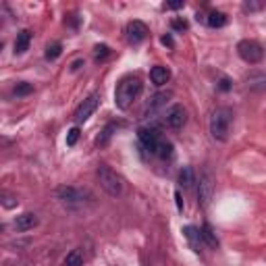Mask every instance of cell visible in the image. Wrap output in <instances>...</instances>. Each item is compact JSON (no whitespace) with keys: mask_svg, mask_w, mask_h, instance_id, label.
I'll list each match as a JSON object with an SVG mask.
<instances>
[{"mask_svg":"<svg viewBox=\"0 0 266 266\" xmlns=\"http://www.w3.org/2000/svg\"><path fill=\"white\" fill-rule=\"evenodd\" d=\"M173 27H175V29H185V27H187V23H185V21H175V23H173Z\"/></svg>","mask_w":266,"mask_h":266,"instance_id":"cell-27","label":"cell"},{"mask_svg":"<svg viewBox=\"0 0 266 266\" xmlns=\"http://www.w3.org/2000/svg\"><path fill=\"white\" fill-rule=\"evenodd\" d=\"M169 77H171V73H169V69H166V66H152L150 79H152L154 85H164L166 81H169Z\"/></svg>","mask_w":266,"mask_h":266,"instance_id":"cell-13","label":"cell"},{"mask_svg":"<svg viewBox=\"0 0 266 266\" xmlns=\"http://www.w3.org/2000/svg\"><path fill=\"white\" fill-rule=\"evenodd\" d=\"M237 52H239V56H241L246 62H250V64L260 62L262 56H264L262 46H260L258 42H254V40H241V42L237 44Z\"/></svg>","mask_w":266,"mask_h":266,"instance_id":"cell-4","label":"cell"},{"mask_svg":"<svg viewBox=\"0 0 266 266\" xmlns=\"http://www.w3.org/2000/svg\"><path fill=\"white\" fill-rule=\"evenodd\" d=\"M56 197L62 199V202H69V204H79V202H83L85 193H83L81 189H77V187L62 185V187L56 189Z\"/></svg>","mask_w":266,"mask_h":266,"instance_id":"cell-8","label":"cell"},{"mask_svg":"<svg viewBox=\"0 0 266 266\" xmlns=\"http://www.w3.org/2000/svg\"><path fill=\"white\" fill-rule=\"evenodd\" d=\"M81 64H83V60H75V62H73V71H77Z\"/></svg>","mask_w":266,"mask_h":266,"instance_id":"cell-32","label":"cell"},{"mask_svg":"<svg viewBox=\"0 0 266 266\" xmlns=\"http://www.w3.org/2000/svg\"><path fill=\"white\" fill-rule=\"evenodd\" d=\"M138 138H140L142 146H144L146 150H150V152H154V150H156V146H158V142H160V138H158V131H156V129H152V127H142V129L138 131Z\"/></svg>","mask_w":266,"mask_h":266,"instance_id":"cell-9","label":"cell"},{"mask_svg":"<svg viewBox=\"0 0 266 266\" xmlns=\"http://www.w3.org/2000/svg\"><path fill=\"white\" fill-rule=\"evenodd\" d=\"M231 123H233V113L229 108H216L210 115V133L212 138L218 142H227L229 131H231Z\"/></svg>","mask_w":266,"mask_h":266,"instance_id":"cell-3","label":"cell"},{"mask_svg":"<svg viewBox=\"0 0 266 266\" xmlns=\"http://www.w3.org/2000/svg\"><path fill=\"white\" fill-rule=\"evenodd\" d=\"M231 87V81L229 79H220V90H229Z\"/></svg>","mask_w":266,"mask_h":266,"instance_id":"cell-28","label":"cell"},{"mask_svg":"<svg viewBox=\"0 0 266 266\" xmlns=\"http://www.w3.org/2000/svg\"><path fill=\"white\" fill-rule=\"evenodd\" d=\"M96 173H98L100 185H102V189H104L108 195L119 197V195L125 191V179H123L117 171H113L108 164H100Z\"/></svg>","mask_w":266,"mask_h":266,"instance_id":"cell-2","label":"cell"},{"mask_svg":"<svg viewBox=\"0 0 266 266\" xmlns=\"http://www.w3.org/2000/svg\"><path fill=\"white\" fill-rule=\"evenodd\" d=\"M108 54V46H96V60L104 58Z\"/></svg>","mask_w":266,"mask_h":266,"instance_id":"cell-26","label":"cell"},{"mask_svg":"<svg viewBox=\"0 0 266 266\" xmlns=\"http://www.w3.org/2000/svg\"><path fill=\"white\" fill-rule=\"evenodd\" d=\"M31 92H33V85H31V83H25V81H23V83H17V85H15V94H17V96H27V94H31Z\"/></svg>","mask_w":266,"mask_h":266,"instance_id":"cell-23","label":"cell"},{"mask_svg":"<svg viewBox=\"0 0 266 266\" xmlns=\"http://www.w3.org/2000/svg\"><path fill=\"white\" fill-rule=\"evenodd\" d=\"M113 131H115V125H108V127L102 131V136L98 138V146H106V144H108V140L113 138Z\"/></svg>","mask_w":266,"mask_h":266,"instance_id":"cell-22","label":"cell"},{"mask_svg":"<svg viewBox=\"0 0 266 266\" xmlns=\"http://www.w3.org/2000/svg\"><path fill=\"white\" fill-rule=\"evenodd\" d=\"M140 94H142V81L138 77H125V79H121V83L117 85V92H115V104H117V108L127 110L138 100Z\"/></svg>","mask_w":266,"mask_h":266,"instance_id":"cell-1","label":"cell"},{"mask_svg":"<svg viewBox=\"0 0 266 266\" xmlns=\"http://www.w3.org/2000/svg\"><path fill=\"white\" fill-rule=\"evenodd\" d=\"M169 98H171V94H169V92H160V94L152 96V100L148 102L146 110H148V113H154V110H158L160 106H164V104H166V100H169Z\"/></svg>","mask_w":266,"mask_h":266,"instance_id":"cell-15","label":"cell"},{"mask_svg":"<svg viewBox=\"0 0 266 266\" xmlns=\"http://www.w3.org/2000/svg\"><path fill=\"white\" fill-rule=\"evenodd\" d=\"M206 23H208V27H223V25L227 23V17H225L223 13H218V11H212V13L206 17Z\"/></svg>","mask_w":266,"mask_h":266,"instance_id":"cell-18","label":"cell"},{"mask_svg":"<svg viewBox=\"0 0 266 266\" xmlns=\"http://www.w3.org/2000/svg\"><path fill=\"white\" fill-rule=\"evenodd\" d=\"M60 54H62V46H60L58 42L48 44V48H46V58H48V60H56Z\"/></svg>","mask_w":266,"mask_h":266,"instance_id":"cell-20","label":"cell"},{"mask_svg":"<svg viewBox=\"0 0 266 266\" xmlns=\"http://www.w3.org/2000/svg\"><path fill=\"white\" fill-rule=\"evenodd\" d=\"M195 183H197V179H195L193 169H191V166H183V171L179 173V185L183 189H191Z\"/></svg>","mask_w":266,"mask_h":266,"instance_id":"cell-14","label":"cell"},{"mask_svg":"<svg viewBox=\"0 0 266 266\" xmlns=\"http://www.w3.org/2000/svg\"><path fill=\"white\" fill-rule=\"evenodd\" d=\"M125 33H127V40H129L131 44H140V42H144L146 36H148V27H146V23H142V21H131V23L127 25Z\"/></svg>","mask_w":266,"mask_h":266,"instance_id":"cell-7","label":"cell"},{"mask_svg":"<svg viewBox=\"0 0 266 266\" xmlns=\"http://www.w3.org/2000/svg\"><path fill=\"white\" fill-rule=\"evenodd\" d=\"M202 237L206 239V243H208L210 248H216V246H218V241H216V237H214V233H212L210 225H204V229H202Z\"/></svg>","mask_w":266,"mask_h":266,"instance_id":"cell-21","label":"cell"},{"mask_svg":"<svg viewBox=\"0 0 266 266\" xmlns=\"http://www.w3.org/2000/svg\"><path fill=\"white\" fill-rule=\"evenodd\" d=\"M3 204H5V208H13V206H17V197H13L9 193H3Z\"/></svg>","mask_w":266,"mask_h":266,"instance_id":"cell-25","label":"cell"},{"mask_svg":"<svg viewBox=\"0 0 266 266\" xmlns=\"http://www.w3.org/2000/svg\"><path fill=\"white\" fill-rule=\"evenodd\" d=\"M83 262H85V254H83V250H71L69 254H66V258H64V266H83Z\"/></svg>","mask_w":266,"mask_h":266,"instance_id":"cell-16","label":"cell"},{"mask_svg":"<svg viewBox=\"0 0 266 266\" xmlns=\"http://www.w3.org/2000/svg\"><path fill=\"white\" fill-rule=\"evenodd\" d=\"M98 104H100V96H98V94H92L90 98H85L83 102L77 106V110H75V115H73V121H75L77 125L85 123V121L96 113Z\"/></svg>","mask_w":266,"mask_h":266,"instance_id":"cell-5","label":"cell"},{"mask_svg":"<svg viewBox=\"0 0 266 266\" xmlns=\"http://www.w3.org/2000/svg\"><path fill=\"white\" fill-rule=\"evenodd\" d=\"M210 195H212V181H210V175H208V173H202V175H199V181H197V199L206 206V204L210 202Z\"/></svg>","mask_w":266,"mask_h":266,"instance_id":"cell-10","label":"cell"},{"mask_svg":"<svg viewBox=\"0 0 266 266\" xmlns=\"http://www.w3.org/2000/svg\"><path fill=\"white\" fill-rule=\"evenodd\" d=\"M183 233H185V237L189 239L191 248H193V250H199V241H202V233H199L197 229H193V227H185Z\"/></svg>","mask_w":266,"mask_h":266,"instance_id":"cell-17","label":"cell"},{"mask_svg":"<svg viewBox=\"0 0 266 266\" xmlns=\"http://www.w3.org/2000/svg\"><path fill=\"white\" fill-rule=\"evenodd\" d=\"M154 154L156 156H160V158H171L173 156V146L169 144V142H158V146H156V150H154Z\"/></svg>","mask_w":266,"mask_h":266,"instance_id":"cell-19","label":"cell"},{"mask_svg":"<svg viewBox=\"0 0 266 266\" xmlns=\"http://www.w3.org/2000/svg\"><path fill=\"white\" fill-rule=\"evenodd\" d=\"M38 225V216L33 214V212H23V214H19L15 220H13V227L19 231V233H23V231H29V229H33Z\"/></svg>","mask_w":266,"mask_h":266,"instance_id":"cell-11","label":"cell"},{"mask_svg":"<svg viewBox=\"0 0 266 266\" xmlns=\"http://www.w3.org/2000/svg\"><path fill=\"white\" fill-rule=\"evenodd\" d=\"M175 199H177V208H179V210H183V204H181V193H179V191L175 193Z\"/></svg>","mask_w":266,"mask_h":266,"instance_id":"cell-29","label":"cell"},{"mask_svg":"<svg viewBox=\"0 0 266 266\" xmlns=\"http://www.w3.org/2000/svg\"><path fill=\"white\" fill-rule=\"evenodd\" d=\"M77 140H79V129L77 127L69 129V133H66V146H75Z\"/></svg>","mask_w":266,"mask_h":266,"instance_id":"cell-24","label":"cell"},{"mask_svg":"<svg viewBox=\"0 0 266 266\" xmlns=\"http://www.w3.org/2000/svg\"><path fill=\"white\" fill-rule=\"evenodd\" d=\"M166 7H169V9H181V7H183V3H169Z\"/></svg>","mask_w":266,"mask_h":266,"instance_id":"cell-31","label":"cell"},{"mask_svg":"<svg viewBox=\"0 0 266 266\" xmlns=\"http://www.w3.org/2000/svg\"><path fill=\"white\" fill-rule=\"evenodd\" d=\"M31 44V31L29 29H21L15 38V54H23Z\"/></svg>","mask_w":266,"mask_h":266,"instance_id":"cell-12","label":"cell"},{"mask_svg":"<svg viewBox=\"0 0 266 266\" xmlns=\"http://www.w3.org/2000/svg\"><path fill=\"white\" fill-rule=\"evenodd\" d=\"M185 119H187V113H185V108L181 104L171 106L169 110H166V117H164L166 125H169L171 129H181L185 125Z\"/></svg>","mask_w":266,"mask_h":266,"instance_id":"cell-6","label":"cell"},{"mask_svg":"<svg viewBox=\"0 0 266 266\" xmlns=\"http://www.w3.org/2000/svg\"><path fill=\"white\" fill-rule=\"evenodd\" d=\"M162 44H166V46H173V38H171V36H164V38H162Z\"/></svg>","mask_w":266,"mask_h":266,"instance_id":"cell-30","label":"cell"}]
</instances>
